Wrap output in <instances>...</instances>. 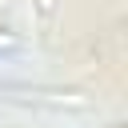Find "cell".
<instances>
[{
    "instance_id": "cell-1",
    "label": "cell",
    "mask_w": 128,
    "mask_h": 128,
    "mask_svg": "<svg viewBox=\"0 0 128 128\" xmlns=\"http://www.w3.org/2000/svg\"><path fill=\"white\" fill-rule=\"evenodd\" d=\"M0 44H4V48H8V44H12V40H8V36H0Z\"/></svg>"
}]
</instances>
